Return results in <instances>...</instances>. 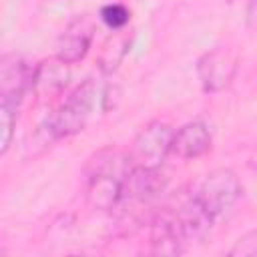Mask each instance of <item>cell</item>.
<instances>
[{
    "instance_id": "obj_1",
    "label": "cell",
    "mask_w": 257,
    "mask_h": 257,
    "mask_svg": "<svg viewBox=\"0 0 257 257\" xmlns=\"http://www.w3.org/2000/svg\"><path fill=\"white\" fill-rule=\"evenodd\" d=\"M128 155L116 151H100L86 165V201L92 209H116L122 197V185L131 171Z\"/></svg>"
},
{
    "instance_id": "obj_2",
    "label": "cell",
    "mask_w": 257,
    "mask_h": 257,
    "mask_svg": "<svg viewBox=\"0 0 257 257\" xmlns=\"http://www.w3.org/2000/svg\"><path fill=\"white\" fill-rule=\"evenodd\" d=\"M96 106L106 110V88H100L96 80L86 78L80 82L62 104L48 116L46 131L52 139H68L86 128L94 116Z\"/></svg>"
},
{
    "instance_id": "obj_3",
    "label": "cell",
    "mask_w": 257,
    "mask_h": 257,
    "mask_svg": "<svg viewBox=\"0 0 257 257\" xmlns=\"http://www.w3.org/2000/svg\"><path fill=\"white\" fill-rule=\"evenodd\" d=\"M195 197L199 199L203 209L217 221L241 197L239 177L231 169H215L203 179V183L195 191Z\"/></svg>"
},
{
    "instance_id": "obj_4",
    "label": "cell",
    "mask_w": 257,
    "mask_h": 257,
    "mask_svg": "<svg viewBox=\"0 0 257 257\" xmlns=\"http://www.w3.org/2000/svg\"><path fill=\"white\" fill-rule=\"evenodd\" d=\"M173 133L175 131L163 120L147 122L133 141V149L128 153L131 165L159 169L161 163L167 159V155H171Z\"/></svg>"
},
{
    "instance_id": "obj_5",
    "label": "cell",
    "mask_w": 257,
    "mask_h": 257,
    "mask_svg": "<svg viewBox=\"0 0 257 257\" xmlns=\"http://www.w3.org/2000/svg\"><path fill=\"white\" fill-rule=\"evenodd\" d=\"M34 68L18 54H4L0 60V104L16 108L32 90Z\"/></svg>"
},
{
    "instance_id": "obj_6",
    "label": "cell",
    "mask_w": 257,
    "mask_h": 257,
    "mask_svg": "<svg viewBox=\"0 0 257 257\" xmlns=\"http://www.w3.org/2000/svg\"><path fill=\"white\" fill-rule=\"evenodd\" d=\"M237 72V56L231 48L217 46L197 60V76L205 92L227 88Z\"/></svg>"
},
{
    "instance_id": "obj_7",
    "label": "cell",
    "mask_w": 257,
    "mask_h": 257,
    "mask_svg": "<svg viewBox=\"0 0 257 257\" xmlns=\"http://www.w3.org/2000/svg\"><path fill=\"white\" fill-rule=\"evenodd\" d=\"M92 36H94V22H92V18L88 14L74 16L66 24V28L62 30V34L58 36L56 58H60L66 64L80 62L86 56V52L90 50Z\"/></svg>"
},
{
    "instance_id": "obj_8",
    "label": "cell",
    "mask_w": 257,
    "mask_h": 257,
    "mask_svg": "<svg viewBox=\"0 0 257 257\" xmlns=\"http://www.w3.org/2000/svg\"><path fill=\"white\" fill-rule=\"evenodd\" d=\"M163 189H165V179H163V173H159V169L131 167L122 185V197L118 207L149 205Z\"/></svg>"
},
{
    "instance_id": "obj_9",
    "label": "cell",
    "mask_w": 257,
    "mask_h": 257,
    "mask_svg": "<svg viewBox=\"0 0 257 257\" xmlns=\"http://www.w3.org/2000/svg\"><path fill=\"white\" fill-rule=\"evenodd\" d=\"M211 131L203 120H191L173 133L171 155L181 161L199 159L211 149Z\"/></svg>"
},
{
    "instance_id": "obj_10",
    "label": "cell",
    "mask_w": 257,
    "mask_h": 257,
    "mask_svg": "<svg viewBox=\"0 0 257 257\" xmlns=\"http://www.w3.org/2000/svg\"><path fill=\"white\" fill-rule=\"evenodd\" d=\"M185 235L167 207L165 211L157 213L153 227H151V251L157 255H179L185 251Z\"/></svg>"
},
{
    "instance_id": "obj_11",
    "label": "cell",
    "mask_w": 257,
    "mask_h": 257,
    "mask_svg": "<svg viewBox=\"0 0 257 257\" xmlns=\"http://www.w3.org/2000/svg\"><path fill=\"white\" fill-rule=\"evenodd\" d=\"M68 66L66 62H62L60 58H50L44 60L40 64H36L34 68V84H32V92L42 98L48 100L52 96H58L66 82H68Z\"/></svg>"
},
{
    "instance_id": "obj_12",
    "label": "cell",
    "mask_w": 257,
    "mask_h": 257,
    "mask_svg": "<svg viewBox=\"0 0 257 257\" xmlns=\"http://www.w3.org/2000/svg\"><path fill=\"white\" fill-rule=\"evenodd\" d=\"M131 46V36L124 28L120 30H112L110 36L104 40L102 50L98 54V66L102 72H112L116 70V66L122 62L124 54L128 52Z\"/></svg>"
},
{
    "instance_id": "obj_13",
    "label": "cell",
    "mask_w": 257,
    "mask_h": 257,
    "mask_svg": "<svg viewBox=\"0 0 257 257\" xmlns=\"http://www.w3.org/2000/svg\"><path fill=\"white\" fill-rule=\"evenodd\" d=\"M100 18H102V22H104L110 30H120V28H124V26L128 24V20H131V12H128V8H126L124 4L114 2V4H106V6H102V10H100Z\"/></svg>"
},
{
    "instance_id": "obj_14",
    "label": "cell",
    "mask_w": 257,
    "mask_h": 257,
    "mask_svg": "<svg viewBox=\"0 0 257 257\" xmlns=\"http://www.w3.org/2000/svg\"><path fill=\"white\" fill-rule=\"evenodd\" d=\"M16 108L0 104V153L6 155L12 135H14V124H16Z\"/></svg>"
},
{
    "instance_id": "obj_15",
    "label": "cell",
    "mask_w": 257,
    "mask_h": 257,
    "mask_svg": "<svg viewBox=\"0 0 257 257\" xmlns=\"http://www.w3.org/2000/svg\"><path fill=\"white\" fill-rule=\"evenodd\" d=\"M229 255H257V231H249L243 237H239Z\"/></svg>"
},
{
    "instance_id": "obj_16",
    "label": "cell",
    "mask_w": 257,
    "mask_h": 257,
    "mask_svg": "<svg viewBox=\"0 0 257 257\" xmlns=\"http://www.w3.org/2000/svg\"><path fill=\"white\" fill-rule=\"evenodd\" d=\"M247 22L257 24V0H249L247 4Z\"/></svg>"
}]
</instances>
